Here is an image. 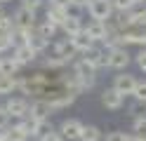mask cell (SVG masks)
I'll use <instances>...</instances> for the list:
<instances>
[{
  "instance_id": "15",
  "label": "cell",
  "mask_w": 146,
  "mask_h": 141,
  "mask_svg": "<svg viewBox=\"0 0 146 141\" xmlns=\"http://www.w3.org/2000/svg\"><path fill=\"white\" fill-rule=\"evenodd\" d=\"M45 19L47 21H52L54 26H59V31H61V26L64 21H66V7H57V5H47L45 7Z\"/></svg>"
},
{
  "instance_id": "41",
  "label": "cell",
  "mask_w": 146,
  "mask_h": 141,
  "mask_svg": "<svg viewBox=\"0 0 146 141\" xmlns=\"http://www.w3.org/2000/svg\"><path fill=\"white\" fill-rule=\"evenodd\" d=\"M0 141H7V129H0Z\"/></svg>"
},
{
  "instance_id": "28",
  "label": "cell",
  "mask_w": 146,
  "mask_h": 141,
  "mask_svg": "<svg viewBox=\"0 0 146 141\" xmlns=\"http://www.w3.org/2000/svg\"><path fill=\"white\" fill-rule=\"evenodd\" d=\"M111 3H113L115 14H127V12H132V9L137 7L134 0H111Z\"/></svg>"
},
{
  "instance_id": "24",
  "label": "cell",
  "mask_w": 146,
  "mask_h": 141,
  "mask_svg": "<svg viewBox=\"0 0 146 141\" xmlns=\"http://www.w3.org/2000/svg\"><path fill=\"white\" fill-rule=\"evenodd\" d=\"M42 68H47V71H59V68H64V66H68L66 61H64V59H59V56H42Z\"/></svg>"
},
{
  "instance_id": "3",
  "label": "cell",
  "mask_w": 146,
  "mask_h": 141,
  "mask_svg": "<svg viewBox=\"0 0 146 141\" xmlns=\"http://www.w3.org/2000/svg\"><path fill=\"white\" fill-rule=\"evenodd\" d=\"M80 59H83L87 66H92L94 71L99 68H108V50H104L102 45H94L92 50H87L80 54Z\"/></svg>"
},
{
  "instance_id": "22",
  "label": "cell",
  "mask_w": 146,
  "mask_h": 141,
  "mask_svg": "<svg viewBox=\"0 0 146 141\" xmlns=\"http://www.w3.org/2000/svg\"><path fill=\"white\" fill-rule=\"evenodd\" d=\"M14 47H17L14 33H0V56H5L7 52H12Z\"/></svg>"
},
{
  "instance_id": "5",
  "label": "cell",
  "mask_w": 146,
  "mask_h": 141,
  "mask_svg": "<svg viewBox=\"0 0 146 141\" xmlns=\"http://www.w3.org/2000/svg\"><path fill=\"white\" fill-rule=\"evenodd\" d=\"M137 82H139V80H137L132 73H125V71H123V73L113 75V85H111V87H113L118 94H123V97H132Z\"/></svg>"
},
{
  "instance_id": "30",
  "label": "cell",
  "mask_w": 146,
  "mask_h": 141,
  "mask_svg": "<svg viewBox=\"0 0 146 141\" xmlns=\"http://www.w3.org/2000/svg\"><path fill=\"white\" fill-rule=\"evenodd\" d=\"M127 113L137 120V118H146V103H141V101H132L130 106H127Z\"/></svg>"
},
{
  "instance_id": "20",
  "label": "cell",
  "mask_w": 146,
  "mask_h": 141,
  "mask_svg": "<svg viewBox=\"0 0 146 141\" xmlns=\"http://www.w3.org/2000/svg\"><path fill=\"white\" fill-rule=\"evenodd\" d=\"M35 31H38L45 40H50L52 42V38L59 33V26H54L52 21H47V19H42V21H38V26H35Z\"/></svg>"
},
{
  "instance_id": "29",
  "label": "cell",
  "mask_w": 146,
  "mask_h": 141,
  "mask_svg": "<svg viewBox=\"0 0 146 141\" xmlns=\"http://www.w3.org/2000/svg\"><path fill=\"white\" fill-rule=\"evenodd\" d=\"M12 31H14V17L0 12V33H12Z\"/></svg>"
},
{
  "instance_id": "25",
  "label": "cell",
  "mask_w": 146,
  "mask_h": 141,
  "mask_svg": "<svg viewBox=\"0 0 146 141\" xmlns=\"http://www.w3.org/2000/svg\"><path fill=\"white\" fill-rule=\"evenodd\" d=\"M76 99H78V97H73V94H68V97H61V99H57V101H50V108H52V113L64 111V108L73 106V101H76Z\"/></svg>"
},
{
  "instance_id": "13",
  "label": "cell",
  "mask_w": 146,
  "mask_h": 141,
  "mask_svg": "<svg viewBox=\"0 0 146 141\" xmlns=\"http://www.w3.org/2000/svg\"><path fill=\"white\" fill-rule=\"evenodd\" d=\"M83 31L87 33V38L92 40L94 45H102L104 42V38H106V24H102V21H90V24H85V28Z\"/></svg>"
},
{
  "instance_id": "9",
  "label": "cell",
  "mask_w": 146,
  "mask_h": 141,
  "mask_svg": "<svg viewBox=\"0 0 146 141\" xmlns=\"http://www.w3.org/2000/svg\"><path fill=\"white\" fill-rule=\"evenodd\" d=\"M14 17V28H19V31H33L35 26H38V21H35V12H31V9H26L19 5V9L12 14Z\"/></svg>"
},
{
  "instance_id": "7",
  "label": "cell",
  "mask_w": 146,
  "mask_h": 141,
  "mask_svg": "<svg viewBox=\"0 0 146 141\" xmlns=\"http://www.w3.org/2000/svg\"><path fill=\"white\" fill-rule=\"evenodd\" d=\"M130 61H132V56H130V52H127V47H115V50H108V68L123 73L127 66H130Z\"/></svg>"
},
{
  "instance_id": "34",
  "label": "cell",
  "mask_w": 146,
  "mask_h": 141,
  "mask_svg": "<svg viewBox=\"0 0 146 141\" xmlns=\"http://www.w3.org/2000/svg\"><path fill=\"white\" fill-rule=\"evenodd\" d=\"M50 132H52V122L50 120H42V122H38V125H35V139H42L45 134H50Z\"/></svg>"
},
{
  "instance_id": "27",
  "label": "cell",
  "mask_w": 146,
  "mask_h": 141,
  "mask_svg": "<svg viewBox=\"0 0 146 141\" xmlns=\"http://www.w3.org/2000/svg\"><path fill=\"white\" fill-rule=\"evenodd\" d=\"M7 141H29V134L19 125H12V127H7Z\"/></svg>"
},
{
  "instance_id": "26",
  "label": "cell",
  "mask_w": 146,
  "mask_h": 141,
  "mask_svg": "<svg viewBox=\"0 0 146 141\" xmlns=\"http://www.w3.org/2000/svg\"><path fill=\"white\" fill-rule=\"evenodd\" d=\"M19 78V75H17ZM17 78H10V75H0V94H12L17 89Z\"/></svg>"
},
{
  "instance_id": "14",
  "label": "cell",
  "mask_w": 146,
  "mask_h": 141,
  "mask_svg": "<svg viewBox=\"0 0 146 141\" xmlns=\"http://www.w3.org/2000/svg\"><path fill=\"white\" fill-rule=\"evenodd\" d=\"M50 115H52V108H50V103H47V101H31L29 118L42 122V120H50Z\"/></svg>"
},
{
  "instance_id": "1",
  "label": "cell",
  "mask_w": 146,
  "mask_h": 141,
  "mask_svg": "<svg viewBox=\"0 0 146 141\" xmlns=\"http://www.w3.org/2000/svg\"><path fill=\"white\" fill-rule=\"evenodd\" d=\"M73 75H76V80H78V85H80V89H83V92L92 89L94 85H97V71L92 68V66H87L83 59L73 61Z\"/></svg>"
},
{
  "instance_id": "11",
  "label": "cell",
  "mask_w": 146,
  "mask_h": 141,
  "mask_svg": "<svg viewBox=\"0 0 146 141\" xmlns=\"http://www.w3.org/2000/svg\"><path fill=\"white\" fill-rule=\"evenodd\" d=\"M102 106L106 111H120L125 106V97H123V94H118L113 87H106L102 92Z\"/></svg>"
},
{
  "instance_id": "21",
  "label": "cell",
  "mask_w": 146,
  "mask_h": 141,
  "mask_svg": "<svg viewBox=\"0 0 146 141\" xmlns=\"http://www.w3.org/2000/svg\"><path fill=\"white\" fill-rule=\"evenodd\" d=\"M127 19H130V26L146 28V7H134L132 12H127Z\"/></svg>"
},
{
  "instance_id": "8",
  "label": "cell",
  "mask_w": 146,
  "mask_h": 141,
  "mask_svg": "<svg viewBox=\"0 0 146 141\" xmlns=\"http://www.w3.org/2000/svg\"><path fill=\"white\" fill-rule=\"evenodd\" d=\"M127 45H137L139 50L146 47V28H127V31L120 33V47H127Z\"/></svg>"
},
{
  "instance_id": "32",
  "label": "cell",
  "mask_w": 146,
  "mask_h": 141,
  "mask_svg": "<svg viewBox=\"0 0 146 141\" xmlns=\"http://www.w3.org/2000/svg\"><path fill=\"white\" fill-rule=\"evenodd\" d=\"M132 139H134V136L130 134V132H120V129H115V132H108L104 141H132Z\"/></svg>"
},
{
  "instance_id": "16",
  "label": "cell",
  "mask_w": 146,
  "mask_h": 141,
  "mask_svg": "<svg viewBox=\"0 0 146 141\" xmlns=\"http://www.w3.org/2000/svg\"><path fill=\"white\" fill-rule=\"evenodd\" d=\"M21 71V66L17 64L12 56H0V75H10V78H17Z\"/></svg>"
},
{
  "instance_id": "45",
  "label": "cell",
  "mask_w": 146,
  "mask_h": 141,
  "mask_svg": "<svg viewBox=\"0 0 146 141\" xmlns=\"http://www.w3.org/2000/svg\"><path fill=\"white\" fill-rule=\"evenodd\" d=\"M0 12H3V5H0Z\"/></svg>"
},
{
  "instance_id": "44",
  "label": "cell",
  "mask_w": 146,
  "mask_h": 141,
  "mask_svg": "<svg viewBox=\"0 0 146 141\" xmlns=\"http://www.w3.org/2000/svg\"><path fill=\"white\" fill-rule=\"evenodd\" d=\"M5 3H12V0H0V5H5Z\"/></svg>"
},
{
  "instance_id": "19",
  "label": "cell",
  "mask_w": 146,
  "mask_h": 141,
  "mask_svg": "<svg viewBox=\"0 0 146 141\" xmlns=\"http://www.w3.org/2000/svg\"><path fill=\"white\" fill-rule=\"evenodd\" d=\"M83 28H85L83 19H66L64 26H61V31H64V35H66V38H73V35L83 33Z\"/></svg>"
},
{
  "instance_id": "17",
  "label": "cell",
  "mask_w": 146,
  "mask_h": 141,
  "mask_svg": "<svg viewBox=\"0 0 146 141\" xmlns=\"http://www.w3.org/2000/svg\"><path fill=\"white\" fill-rule=\"evenodd\" d=\"M68 40H71L73 47H76V52H78V54H83V52H87V50H92V47H94V42L87 38L85 31H83V33H78V35H73V38H68Z\"/></svg>"
},
{
  "instance_id": "6",
  "label": "cell",
  "mask_w": 146,
  "mask_h": 141,
  "mask_svg": "<svg viewBox=\"0 0 146 141\" xmlns=\"http://www.w3.org/2000/svg\"><path fill=\"white\" fill-rule=\"evenodd\" d=\"M83 129H85V125L78 118H66V120H61V125H59V134L66 141H80Z\"/></svg>"
},
{
  "instance_id": "23",
  "label": "cell",
  "mask_w": 146,
  "mask_h": 141,
  "mask_svg": "<svg viewBox=\"0 0 146 141\" xmlns=\"http://www.w3.org/2000/svg\"><path fill=\"white\" fill-rule=\"evenodd\" d=\"M102 139H104V132L99 129L97 125H85L80 141H102Z\"/></svg>"
},
{
  "instance_id": "2",
  "label": "cell",
  "mask_w": 146,
  "mask_h": 141,
  "mask_svg": "<svg viewBox=\"0 0 146 141\" xmlns=\"http://www.w3.org/2000/svg\"><path fill=\"white\" fill-rule=\"evenodd\" d=\"M87 14H90L92 21L106 24V21H111V19H113L115 9H113V3H111V0H92L90 7H87Z\"/></svg>"
},
{
  "instance_id": "33",
  "label": "cell",
  "mask_w": 146,
  "mask_h": 141,
  "mask_svg": "<svg viewBox=\"0 0 146 141\" xmlns=\"http://www.w3.org/2000/svg\"><path fill=\"white\" fill-rule=\"evenodd\" d=\"M132 136H146V118L132 120Z\"/></svg>"
},
{
  "instance_id": "35",
  "label": "cell",
  "mask_w": 146,
  "mask_h": 141,
  "mask_svg": "<svg viewBox=\"0 0 146 141\" xmlns=\"http://www.w3.org/2000/svg\"><path fill=\"white\" fill-rule=\"evenodd\" d=\"M134 101H141V103H146V80H139L137 82V87H134Z\"/></svg>"
},
{
  "instance_id": "42",
  "label": "cell",
  "mask_w": 146,
  "mask_h": 141,
  "mask_svg": "<svg viewBox=\"0 0 146 141\" xmlns=\"http://www.w3.org/2000/svg\"><path fill=\"white\" fill-rule=\"evenodd\" d=\"M144 3H146V0H134V5H137V7H144Z\"/></svg>"
},
{
  "instance_id": "31",
  "label": "cell",
  "mask_w": 146,
  "mask_h": 141,
  "mask_svg": "<svg viewBox=\"0 0 146 141\" xmlns=\"http://www.w3.org/2000/svg\"><path fill=\"white\" fill-rule=\"evenodd\" d=\"M26 134H29V139H33V134H35V125H38V120H33V118H24V120H19L17 122Z\"/></svg>"
},
{
  "instance_id": "37",
  "label": "cell",
  "mask_w": 146,
  "mask_h": 141,
  "mask_svg": "<svg viewBox=\"0 0 146 141\" xmlns=\"http://www.w3.org/2000/svg\"><path fill=\"white\" fill-rule=\"evenodd\" d=\"M134 64H137V66H139V68L146 73V47H144V50H139V52L134 54Z\"/></svg>"
},
{
  "instance_id": "12",
  "label": "cell",
  "mask_w": 146,
  "mask_h": 141,
  "mask_svg": "<svg viewBox=\"0 0 146 141\" xmlns=\"http://www.w3.org/2000/svg\"><path fill=\"white\" fill-rule=\"evenodd\" d=\"M12 59L24 68V66H31L35 59H38V54H35L29 45H17L14 50H12Z\"/></svg>"
},
{
  "instance_id": "18",
  "label": "cell",
  "mask_w": 146,
  "mask_h": 141,
  "mask_svg": "<svg viewBox=\"0 0 146 141\" xmlns=\"http://www.w3.org/2000/svg\"><path fill=\"white\" fill-rule=\"evenodd\" d=\"M26 45H29L31 50H33L35 54L40 56V54H42V52H45V50L50 47V40H45V38H42V35H40L38 31H33V33H31V38H29V42H26Z\"/></svg>"
},
{
  "instance_id": "4",
  "label": "cell",
  "mask_w": 146,
  "mask_h": 141,
  "mask_svg": "<svg viewBox=\"0 0 146 141\" xmlns=\"http://www.w3.org/2000/svg\"><path fill=\"white\" fill-rule=\"evenodd\" d=\"M3 106L7 108V113H10V118H14L17 122L29 118V111H31V101L26 97H10Z\"/></svg>"
},
{
  "instance_id": "40",
  "label": "cell",
  "mask_w": 146,
  "mask_h": 141,
  "mask_svg": "<svg viewBox=\"0 0 146 141\" xmlns=\"http://www.w3.org/2000/svg\"><path fill=\"white\" fill-rule=\"evenodd\" d=\"M68 3H71V5H76V7H80V9H87L92 0H68Z\"/></svg>"
},
{
  "instance_id": "39",
  "label": "cell",
  "mask_w": 146,
  "mask_h": 141,
  "mask_svg": "<svg viewBox=\"0 0 146 141\" xmlns=\"http://www.w3.org/2000/svg\"><path fill=\"white\" fill-rule=\"evenodd\" d=\"M40 141H66V139H64V136L59 134V129H52L50 134H45V136H42Z\"/></svg>"
},
{
  "instance_id": "38",
  "label": "cell",
  "mask_w": 146,
  "mask_h": 141,
  "mask_svg": "<svg viewBox=\"0 0 146 141\" xmlns=\"http://www.w3.org/2000/svg\"><path fill=\"white\" fill-rule=\"evenodd\" d=\"M10 113H7V108L5 106H0V129H7L10 127Z\"/></svg>"
},
{
  "instance_id": "36",
  "label": "cell",
  "mask_w": 146,
  "mask_h": 141,
  "mask_svg": "<svg viewBox=\"0 0 146 141\" xmlns=\"http://www.w3.org/2000/svg\"><path fill=\"white\" fill-rule=\"evenodd\" d=\"M42 3L45 0H21V7H26V9H31V12L38 14V9L42 7Z\"/></svg>"
},
{
  "instance_id": "10",
  "label": "cell",
  "mask_w": 146,
  "mask_h": 141,
  "mask_svg": "<svg viewBox=\"0 0 146 141\" xmlns=\"http://www.w3.org/2000/svg\"><path fill=\"white\" fill-rule=\"evenodd\" d=\"M52 54H54V56H59V59H64L66 64H71V61H73V59L78 56L76 47L71 45V40H68V38H61V40H54V42H52Z\"/></svg>"
},
{
  "instance_id": "43",
  "label": "cell",
  "mask_w": 146,
  "mask_h": 141,
  "mask_svg": "<svg viewBox=\"0 0 146 141\" xmlns=\"http://www.w3.org/2000/svg\"><path fill=\"white\" fill-rule=\"evenodd\" d=\"M132 141H146V136H134Z\"/></svg>"
}]
</instances>
